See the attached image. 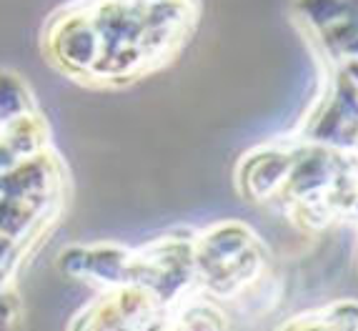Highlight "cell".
I'll return each instance as SVG.
<instances>
[{"mask_svg": "<svg viewBox=\"0 0 358 331\" xmlns=\"http://www.w3.org/2000/svg\"><path fill=\"white\" fill-rule=\"evenodd\" d=\"M60 271L78 281H88L106 289L128 286V271H131V248L120 244H85V246H68L58 256Z\"/></svg>", "mask_w": 358, "mask_h": 331, "instance_id": "obj_5", "label": "cell"}, {"mask_svg": "<svg viewBox=\"0 0 358 331\" xmlns=\"http://www.w3.org/2000/svg\"><path fill=\"white\" fill-rule=\"evenodd\" d=\"M283 329H358V301L343 299L293 316Z\"/></svg>", "mask_w": 358, "mask_h": 331, "instance_id": "obj_7", "label": "cell"}, {"mask_svg": "<svg viewBox=\"0 0 358 331\" xmlns=\"http://www.w3.org/2000/svg\"><path fill=\"white\" fill-rule=\"evenodd\" d=\"M128 283L158 301L163 311L198 289L196 231H171L131 248Z\"/></svg>", "mask_w": 358, "mask_h": 331, "instance_id": "obj_3", "label": "cell"}, {"mask_svg": "<svg viewBox=\"0 0 358 331\" xmlns=\"http://www.w3.org/2000/svg\"><path fill=\"white\" fill-rule=\"evenodd\" d=\"M166 311L138 286L101 291L83 311L76 314L71 329H163Z\"/></svg>", "mask_w": 358, "mask_h": 331, "instance_id": "obj_4", "label": "cell"}, {"mask_svg": "<svg viewBox=\"0 0 358 331\" xmlns=\"http://www.w3.org/2000/svg\"><path fill=\"white\" fill-rule=\"evenodd\" d=\"M98 38L85 88H126L173 63L196 33L201 0H73Z\"/></svg>", "mask_w": 358, "mask_h": 331, "instance_id": "obj_1", "label": "cell"}, {"mask_svg": "<svg viewBox=\"0 0 358 331\" xmlns=\"http://www.w3.org/2000/svg\"><path fill=\"white\" fill-rule=\"evenodd\" d=\"M198 289L218 301H236L266 276V248L245 223L223 221L196 231Z\"/></svg>", "mask_w": 358, "mask_h": 331, "instance_id": "obj_2", "label": "cell"}, {"mask_svg": "<svg viewBox=\"0 0 358 331\" xmlns=\"http://www.w3.org/2000/svg\"><path fill=\"white\" fill-rule=\"evenodd\" d=\"M36 113H41V106L23 76L0 68V128Z\"/></svg>", "mask_w": 358, "mask_h": 331, "instance_id": "obj_6", "label": "cell"}]
</instances>
